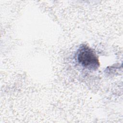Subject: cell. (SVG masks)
<instances>
[{
  "label": "cell",
  "instance_id": "6da1fadb",
  "mask_svg": "<svg viewBox=\"0 0 123 123\" xmlns=\"http://www.w3.org/2000/svg\"><path fill=\"white\" fill-rule=\"evenodd\" d=\"M76 59L81 66L90 70H96L100 65L95 51L86 45H82L78 49Z\"/></svg>",
  "mask_w": 123,
  "mask_h": 123
}]
</instances>
